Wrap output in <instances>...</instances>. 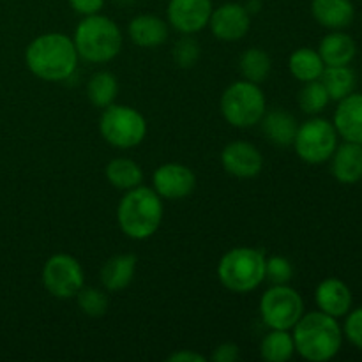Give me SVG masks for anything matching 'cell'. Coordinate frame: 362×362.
<instances>
[{"instance_id":"obj_17","label":"cell","mask_w":362,"mask_h":362,"mask_svg":"<svg viewBox=\"0 0 362 362\" xmlns=\"http://www.w3.org/2000/svg\"><path fill=\"white\" fill-rule=\"evenodd\" d=\"M331 172L339 184L352 186L362 180V145L345 141L331 156Z\"/></svg>"},{"instance_id":"obj_14","label":"cell","mask_w":362,"mask_h":362,"mask_svg":"<svg viewBox=\"0 0 362 362\" xmlns=\"http://www.w3.org/2000/svg\"><path fill=\"white\" fill-rule=\"evenodd\" d=\"M221 165L226 173L237 179H255L264 170V156L250 141L237 140L223 148Z\"/></svg>"},{"instance_id":"obj_15","label":"cell","mask_w":362,"mask_h":362,"mask_svg":"<svg viewBox=\"0 0 362 362\" xmlns=\"http://www.w3.org/2000/svg\"><path fill=\"white\" fill-rule=\"evenodd\" d=\"M315 303L322 313L341 318L352 308V292L341 279L327 278L315 290Z\"/></svg>"},{"instance_id":"obj_30","label":"cell","mask_w":362,"mask_h":362,"mask_svg":"<svg viewBox=\"0 0 362 362\" xmlns=\"http://www.w3.org/2000/svg\"><path fill=\"white\" fill-rule=\"evenodd\" d=\"M76 300L78 308H80L87 317L92 318L103 317V315H106V311H108L110 308L108 296H106L103 290L92 288V286H83V288L76 293Z\"/></svg>"},{"instance_id":"obj_9","label":"cell","mask_w":362,"mask_h":362,"mask_svg":"<svg viewBox=\"0 0 362 362\" xmlns=\"http://www.w3.org/2000/svg\"><path fill=\"white\" fill-rule=\"evenodd\" d=\"M260 318L269 329L292 331L304 315V300L296 288L288 285H272L262 296Z\"/></svg>"},{"instance_id":"obj_16","label":"cell","mask_w":362,"mask_h":362,"mask_svg":"<svg viewBox=\"0 0 362 362\" xmlns=\"http://www.w3.org/2000/svg\"><path fill=\"white\" fill-rule=\"evenodd\" d=\"M338 103L334 122H332L338 131V136L345 141L362 145V94L352 92Z\"/></svg>"},{"instance_id":"obj_3","label":"cell","mask_w":362,"mask_h":362,"mask_svg":"<svg viewBox=\"0 0 362 362\" xmlns=\"http://www.w3.org/2000/svg\"><path fill=\"white\" fill-rule=\"evenodd\" d=\"M163 198L154 187L136 186L126 191L117 207V223L124 235L133 240H147L161 226Z\"/></svg>"},{"instance_id":"obj_12","label":"cell","mask_w":362,"mask_h":362,"mask_svg":"<svg viewBox=\"0 0 362 362\" xmlns=\"http://www.w3.org/2000/svg\"><path fill=\"white\" fill-rule=\"evenodd\" d=\"M209 27L216 39L225 42H235L246 37L251 28V14L246 6L237 2H226L212 9Z\"/></svg>"},{"instance_id":"obj_22","label":"cell","mask_w":362,"mask_h":362,"mask_svg":"<svg viewBox=\"0 0 362 362\" xmlns=\"http://www.w3.org/2000/svg\"><path fill=\"white\" fill-rule=\"evenodd\" d=\"M317 52L325 66H350L357 55V45L345 32L332 30L322 39Z\"/></svg>"},{"instance_id":"obj_28","label":"cell","mask_w":362,"mask_h":362,"mask_svg":"<svg viewBox=\"0 0 362 362\" xmlns=\"http://www.w3.org/2000/svg\"><path fill=\"white\" fill-rule=\"evenodd\" d=\"M272 60L262 48H247L239 59V71L244 80L260 85L271 74Z\"/></svg>"},{"instance_id":"obj_4","label":"cell","mask_w":362,"mask_h":362,"mask_svg":"<svg viewBox=\"0 0 362 362\" xmlns=\"http://www.w3.org/2000/svg\"><path fill=\"white\" fill-rule=\"evenodd\" d=\"M73 42L80 59L92 64H106L119 55L124 39L119 25L99 13L83 16L74 30Z\"/></svg>"},{"instance_id":"obj_5","label":"cell","mask_w":362,"mask_h":362,"mask_svg":"<svg viewBox=\"0 0 362 362\" xmlns=\"http://www.w3.org/2000/svg\"><path fill=\"white\" fill-rule=\"evenodd\" d=\"M265 260L264 253L255 247H233L219 260V283L233 293L253 292L265 281Z\"/></svg>"},{"instance_id":"obj_26","label":"cell","mask_w":362,"mask_h":362,"mask_svg":"<svg viewBox=\"0 0 362 362\" xmlns=\"http://www.w3.org/2000/svg\"><path fill=\"white\" fill-rule=\"evenodd\" d=\"M296 354L293 336L290 331L271 329L269 334L264 336L260 343V357L269 362H286Z\"/></svg>"},{"instance_id":"obj_36","label":"cell","mask_w":362,"mask_h":362,"mask_svg":"<svg viewBox=\"0 0 362 362\" xmlns=\"http://www.w3.org/2000/svg\"><path fill=\"white\" fill-rule=\"evenodd\" d=\"M205 356L194 352V350H179L168 356V362H205Z\"/></svg>"},{"instance_id":"obj_1","label":"cell","mask_w":362,"mask_h":362,"mask_svg":"<svg viewBox=\"0 0 362 362\" xmlns=\"http://www.w3.org/2000/svg\"><path fill=\"white\" fill-rule=\"evenodd\" d=\"M76 46L62 32H48L32 39L25 49V64L39 80L66 81L78 67Z\"/></svg>"},{"instance_id":"obj_20","label":"cell","mask_w":362,"mask_h":362,"mask_svg":"<svg viewBox=\"0 0 362 362\" xmlns=\"http://www.w3.org/2000/svg\"><path fill=\"white\" fill-rule=\"evenodd\" d=\"M138 258L131 253L115 255L101 269V283L106 292H120L131 285L136 272Z\"/></svg>"},{"instance_id":"obj_23","label":"cell","mask_w":362,"mask_h":362,"mask_svg":"<svg viewBox=\"0 0 362 362\" xmlns=\"http://www.w3.org/2000/svg\"><path fill=\"white\" fill-rule=\"evenodd\" d=\"M288 69L296 80H299L300 83H308V81L320 80L325 64L317 49L299 48L290 55Z\"/></svg>"},{"instance_id":"obj_34","label":"cell","mask_w":362,"mask_h":362,"mask_svg":"<svg viewBox=\"0 0 362 362\" xmlns=\"http://www.w3.org/2000/svg\"><path fill=\"white\" fill-rule=\"evenodd\" d=\"M69 6L80 16H92L101 13L105 0H69Z\"/></svg>"},{"instance_id":"obj_7","label":"cell","mask_w":362,"mask_h":362,"mask_svg":"<svg viewBox=\"0 0 362 362\" xmlns=\"http://www.w3.org/2000/svg\"><path fill=\"white\" fill-rule=\"evenodd\" d=\"M99 133L112 147L133 148L147 136V120L133 106L113 103L103 108Z\"/></svg>"},{"instance_id":"obj_35","label":"cell","mask_w":362,"mask_h":362,"mask_svg":"<svg viewBox=\"0 0 362 362\" xmlns=\"http://www.w3.org/2000/svg\"><path fill=\"white\" fill-rule=\"evenodd\" d=\"M240 357V350L235 343H221L216 346L211 359L214 362H235Z\"/></svg>"},{"instance_id":"obj_10","label":"cell","mask_w":362,"mask_h":362,"mask_svg":"<svg viewBox=\"0 0 362 362\" xmlns=\"http://www.w3.org/2000/svg\"><path fill=\"white\" fill-rule=\"evenodd\" d=\"M41 278L46 292L57 299H73L85 286L81 264L67 253L49 257L42 267Z\"/></svg>"},{"instance_id":"obj_24","label":"cell","mask_w":362,"mask_h":362,"mask_svg":"<svg viewBox=\"0 0 362 362\" xmlns=\"http://www.w3.org/2000/svg\"><path fill=\"white\" fill-rule=\"evenodd\" d=\"M106 180L120 191H129L144 182V170L129 158H115L106 165Z\"/></svg>"},{"instance_id":"obj_25","label":"cell","mask_w":362,"mask_h":362,"mask_svg":"<svg viewBox=\"0 0 362 362\" xmlns=\"http://www.w3.org/2000/svg\"><path fill=\"white\" fill-rule=\"evenodd\" d=\"M356 73L349 66H325L320 81L331 101H341L356 88Z\"/></svg>"},{"instance_id":"obj_2","label":"cell","mask_w":362,"mask_h":362,"mask_svg":"<svg viewBox=\"0 0 362 362\" xmlns=\"http://www.w3.org/2000/svg\"><path fill=\"white\" fill-rule=\"evenodd\" d=\"M292 336L296 352L310 362L331 361L341 350L343 331L338 320L320 310L303 315Z\"/></svg>"},{"instance_id":"obj_29","label":"cell","mask_w":362,"mask_h":362,"mask_svg":"<svg viewBox=\"0 0 362 362\" xmlns=\"http://www.w3.org/2000/svg\"><path fill=\"white\" fill-rule=\"evenodd\" d=\"M329 101H331V98H329L327 90L320 80L308 81L299 92V106L308 115H318L320 112H324Z\"/></svg>"},{"instance_id":"obj_18","label":"cell","mask_w":362,"mask_h":362,"mask_svg":"<svg viewBox=\"0 0 362 362\" xmlns=\"http://www.w3.org/2000/svg\"><path fill=\"white\" fill-rule=\"evenodd\" d=\"M127 35L140 48H158L168 39V25L156 14H138L127 25Z\"/></svg>"},{"instance_id":"obj_13","label":"cell","mask_w":362,"mask_h":362,"mask_svg":"<svg viewBox=\"0 0 362 362\" xmlns=\"http://www.w3.org/2000/svg\"><path fill=\"white\" fill-rule=\"evenodd\" d=\"M212 9V0H170L166 14L177 32L193 35L209 27Z\"/></svg>"},{"instance_id":"obj_33","label":"cell","mask_w":362,"mask_h":362,"mask_svg":"<svg viewBox=\"0 0 362 362\" xmlns=\"http://www.w3.org/2000/svg\"><path fill=\"white\" fill-rule=\"evenodd\" d=\"M345 327H343V334L346 336L350 343L357 349L362 350V306L354 310L352 313H346Z\"/></svg>"},{"instance_id":"obj_21","label":"cell","mask_w":362,"mask_h":362,"mask_svg":"<svg viewBox=\"0 0 362 362\" xmlns=\"http://www.w3.org/2000/svg\"><path fill=\"white\" fill-rule=\"evenodd\" d=\"M260 126L265 138L271 144L278 145V147H290L296 140L299 124H297L296 117L286 110H272V112H265L260 120Z\"/></svg>"},{"instance_id":"obj_27","label":"cell","mask_w":362,"mask_h":362,"mask_svg":"<svg viewBox=\"0 0 362 362\" xmlns=\"http://www.w3.org/2000/svg\"><path fill=\"white\" fill-rule=\"evenodd\" d=\"M119 95V81L110 71H99L92 74L87 83V98L95 108H106L113 105Z\"/></svg>"},{"instance_id":"obj_8","label":"cell","mask_w":362,"mask_h":362,"mask_svg":"<svg viewBox=\"0 0 362 362\" xmlns=\"http://www.w3.org/2000/svg\"><path fill=\"white\" fill-rule=\"evenodd\" d=\"M338 147V131L329 120L313 117L297 127L293 148L308 165H322L329 161Z\"/></svg>"},{"instance_id":"obj_37","label":"cell","mask_w":362,"mask_h":362,"mask_svg":"<svg viewBox=\"0 0 362 362\" xmlns=\"http://www.w3.org/2000/svg\"><path fill=\"white\" fill-rule=\"evenodd\" d=\"M117 2H119V4H133L134 0H117Z\"/></svg>"},{"instance_id":"obj_31","label":"cell","mask_w":362,"mask_h":362,"mask_svg":"<svg viewBox=\"0 0 362 362\" xmlns=\"http://www.w3.org/2000/svg\"><path fill=\"white\" fill-rule=\"evenodd\" d=\"M200 52L202 49L197 39L184 34V37H180L179 41L175 42V46H173L172 55L177 66L182 67V69H189V67H193L194 64L198 62V59H200Z\"/></svg>"},{"instance_id":"obj_6","label":"cell","mask_w":362,"mask_h":362,"mask_svg":"<svg viewBox=\"0 0 362 362\" xmlns=\"http://www.w3.org/2000/svg\"><path fill=\"white\" fill-rule=\"evenodd\" d=\"M221 115L230 126L247 129L260 124L267 112L265 94L260 85L247 80H239L230 85L221 95Z\"/></svg>"},{"instance_id":"obj_11","label":"cell","mask_w":362,"mask_h":362,"mask_svg":"<svg viewBox=\"0 0 362 362\" xmlns=\"http://www.w3.org/2000/svg\"><path fill=\"white\" fill-rule=\"evenodd\" d=\"M152 187L165 200H182L197 187L193 170L180 163H165L158 166L152 175Z\"/></svg>"},{"instance_id":"obj_32","label":"cell","mask_w":362,"mask_h":362,"mask_svg":"<svg viewBox=\"0 0 362 362\" xmlns=\"http://www.w3.org/2000/svg\"><path fill=\"white\" fill-rule=\"evenodd\" d=\"M293 276L292 262L281 255H274V257L265 260V279L272 285H288L290 279Z\"/></svg>"},{"instance_id":"obj_19","label":"cell","mask_w":362,"mask_h":362,"mask_svg":"<svg viewBox=\"0 0 362 362\" xmlns=\"http://www.w3.org/2000/svg\"><path fill=\"white\" fill-rule=\"evenodd\" d=\"M311 14L322 27L329 30H343L356 18L352 0H311Z\"/></svg>"}]
</instances>
